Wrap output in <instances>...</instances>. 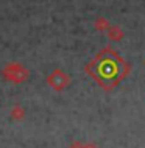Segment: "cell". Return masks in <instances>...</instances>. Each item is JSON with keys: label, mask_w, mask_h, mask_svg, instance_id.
<instances>
[{"label": "cell", "mask_w": 145, "mask_h": 148, "mask_svg": "<svg viewBox=\"0 0 145 148\" xmlns=\"http://www.w3.org/2000/svg\"><path fill=\"white\" fill-rule=\"evenodd\" d=\"M47 83L53 90H64L72 83V78H70V75H67L61 69H55L47 77Z\"/></svg>", "instance_id": "7a4b0ae2"}, {"label": "cell", "mask_w": 145, "mask_h": 148, "mask_svg": "<svg viewBox=\"0 0 145 148\" xmlns=\"http://www.w3.org/2000/svg\"><path fill=\"white\" fill-rule=\"evenodd\" d=\"M69 148H84V143L80 142V140H75L74 143H70Z\"/></svg>", "instance_id": "8992f818"}, {"label": "cell", "mask_w": 145, "mask_h": 148, "mask_svg": "<svg viewBox=\"0 0 145 148\" xmlns=\"http://www.w3.org/2000/svg\"><path fill=\"white\" fill-rule=\"evenodd\" d=\"M94 27H95V30H98V31H108V28L111 27V23H109V21H108V19L98 17V19L94 22Z\"/></svg>", "instance_id": "5b68a950"}, {"label": "cell", "mask_w": 145, "mask_h": 148, "mask_svg": "<svg viewBox=\"0 0 145 148\" xmlns=\"http://www.w3.org/2000/svg\"><path fill=\"white\" fill-rule=\"evenodd\" d=\"M106 33H108V38H109L111 41H120V39L123 38V31L117 25H111Z\"/></svg>", "instance_id": "3957f363"}, {"label": "cell", "mask_w": 145, "mask_h": 148, "mask_svg": "<svg viewBox=\"0 0 145 148\" xmlns=\"http://www.w3.org/2000/svg\"><path fill=\"white\" fill-rule=\"evenodd\" d=\"M2 73H3V78L5 79H8V81H11V83H16V84L23 83L28 78V75H30L28 70L21 62H8L6 66L3 67Z\"/></svg>", "instance_id": "6da1fadb"}, {"label": "cell", "mask_w": 145, "mask_h": 148, "mask_svg": "<svg viewBox=\"0 0 145 148\" xmlns=\"http://www.w3.org/2000/svg\"><path fill=\"white\" fill-rule=\"evenodd\" d=\"M10 115L13 120H16V122H21V120L25 119V109H23L22 106H14L13 109H11Z\"/></svg>", "instance_id": "277c9868"}, {"label": "cell", "mask_w": 145, "mask_h": 148, "mask_svg": "<svg viewBox=\"0 0 145 148\" xmlns=\"http://www.w3.org/2000/svg\"><path fill=\"white\" fill-rule=\"evenodd\" d=\"M84 148H98V147L94 142H89V143H84Z\"/></svg>", "instance_id": "52a82bcc"}]
</instances>
